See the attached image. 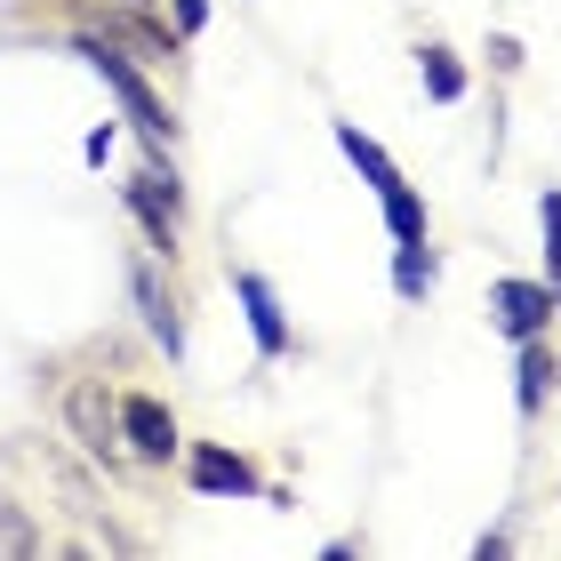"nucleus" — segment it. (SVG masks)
<instances>
[{
  "label": "nucleus",
  "instance_id": "1",
  "mask_svg": "<svg viewBox=\"0 0 561 561\" xmlns=\"http://www.w3.org/2000/svg\"><path fill=\"white\" fill-rule=\"evenodd\" d=\"M81 57L96 65V81H105V89L121 96V105H129V121H137V129H145L152 145H161V137L176 129V121H169V105L152 96V81L129 65V48H121V41H96V33H81Z\"/></svg>",
  "mask_w": 561,
  "mask_h": 561
},
{
  "label": "nucleus",
  "instance_id": "2",
  "mask_svg": "<svg viewBox=\"0 0 561 561\" xmlns=\"http://www.w3.org/2000/svg\"><path fill=\"white\" fill-rule=\"evenodd\" d=\"M121 442H129L145 466H169V457H176V417L152 393H129V401H121Z\"/></svg>",
  "mask_w": 561,
  "mask_h": 561
},
{
  "label": "nucleus",
  "instance_id": "3",
  "mask_svg": "<svg viewBox=\"0 0 561 561\" xmlns=\"http://www.w3.org/2000/svg\"><path fill=\"white\" fill-rule=\"evenodd\" d=\"M490 305H497V329H505V337H538V329H546V313H553V289H546V280H497V289H490Z\"/></svg>",
  "mask_w": 561,
  "mask_h": 561
},
{
  "label": "nucleus",
  "instance_id": "4",
  "mask_svg": "<svg viewBox=\"0 0 561 561\" xmlns=\"http://www.w3.org/2000/svg\"><path fill=\"white\" fill-rule=\"evenodd\" d=\"M233 297L249 305L257 353H265V362H280V353H289V321H280V297H273V280H265V273H233Z\"/></svg>",
  "mask_w": 561,
  "mask_h": 561
},
{
  "label": "nucleus",
  "instance_id": "5",
  "mask_svg": "<svg viewBox=\"0 0 561 561\" xmlns=\"http://www.w3.org/2000/svg\"><path fill=\"white\" fill-rule=\"evenodd\" d=\"M65 425L81 433V449H96V457H113V442H121V410L96 386H72L65 393Z\"/></svg>",
  "mask_w": 561,
  "mask_h": 561
},
{
  "label": "nucleus",
  "instance_id": "6",
  "mask_svg": "<svg viewBox=\"0 0 561 561\" xmlns=\"http://www.w3.org/2000/svg\"><path fill=\"white\" fill-rule=\"evenodd\" d=\"M193 490L201 497H257V473L233 449H193Z\"/></svg>",
  "mask_w": 561,
  "mask_h": 561
},
{
  "label": "nucleus",
  "instance_id": "7",
  "mask_svg": "<svg viewBox=\"0 0 561 561\" xmlns=\"http://www.w3.org/2000/svg\"><path fill=\"white\" fill-rule=\"evenodd\" d=\"M337 152H345V161H353V169H362V176H369V185H377V193H393V185H401V169H393V152H386V145H377V137H362V129H353V121H337Z\"/></svg>",
  "mask_w": 561,
  "mask_h": 561
},
{
  "label": "nucleus",
  "instance_id": "8",
  "mask_svg": "<svg viewBox=\"0 0 561 561\" xmlns=\"http://www.w3.org/2000/svg\"><path fill=\"white\" fill-rule=\"evenodd\" d=\"M137 313H145V329L169 345V362H176V353H185V329H176V313H169V297H161V280H152V273H137Z\"/></svg>",
  "mask_w": 561,
  "mask_h": 561
},
{
  "label": "nucleus",
  "instance_id": "9",
  "mask_svg": "<svg viewBox=\"0 0 561 561\" xmlns=\"http://www.w3.org/2000/svg\"><path fill=\"white\" fill-rule=\"evenodd\" d=\"M417 65H425V89H433V105H457V96H466V65H457L449 48H417Z\"/></svg>",
  "mask_w": 561,
  "mask_h": 561
},
{
  "label": "nucleus",
  "instance_id": "10",
  "mask_svg": "<svg viewBox=\"0 0 561 561\" xmlns=\"http://www.w3.org/2000/svg\"><path fill=\"white\" fill-rule=\"evenodd\" d=\"M386 233H393V241H425V201H417L410 185L386 193Z\"/></svg>",
  "mask_w": 561,
  "mask_h": 561
},
{
  "label": "nucleus",
  "instance_id": "11",
  "mask_svg": "<svg viewBox=\"0 0 561 561\" xmlns=\"http://www.w3.org/2000/svg\"><path fill=\"white\" fill-rule=\"evenodd\" d=\"M538 225H546V265H553L546 289H553V305H561V185L538 193Z\"/></svg>",
  "mask_w": 561,
  "mask_h": 561
},
{
  "label": "nucleus",
  "instance_id": "12",
  "mask_svg": "<svg viewBox=\"0 0 561 561\" xmlns=\"http://www.w3.org/2000/svg\"><path fill=\"white\" fill-rule=\"evenodd\" d=\"M393 289H401V297H425V289H433V257H425V241H401V257H393Z\"/></svg>",
  "mask_w": 561,
  "mask_h": 561
},
{
  "label": "nucleus",
  "instance_id": "13",
  "mask_svg": "<svg viewBox=\"0 0 561 561\" xmlns=\"http://www.w3.org/2000/svg\"><path fill=\"white\" fill-rule=\"evenodd\" d=\"M546 377H553V353H538V337H522V417L546 401Z\"/></svg>",
  "mask_w": 561,
  "mask_h": 561
},
{
  "label": "nucleus",
  "instance_id": "14",
  "mask_svg": "<svg viewBox=\"0 0 561 561\" xmlns=\"http://www.w3.org/2000/svg\"><path fill=\"white\" fill-rule=\"evenodd\" d=\"M209 24V0H176V33H201Z\"/></svg>",
  "mask_w": 561,
  "mask_h": 561
},
{
  "label": "nucleus",
  "instance_id": "15",
  "mask_svg": "<svg viewBox=\"0 0 561 561\" xmlns=\"http://www.w3.org/2000/svg\"><path fill=\"white\" fill-rule=\"evenodd\" d=\"M137 9H145V0H137Z\"/></svg>",
  "mask_w": 561,
  "mask_h": 561
}]
</instances>
